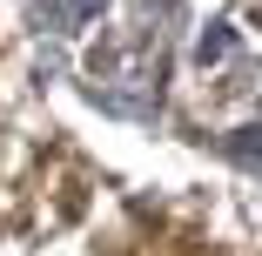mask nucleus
<instances>
[{
  "mask_svg": "<svg viewBox=\"0 0 262 256\" xmlns=\"http://www.w3.org/2000/svg\"><path fill=\"white\" fill-rule=\"evenodd\" d=\"M88 74H94L88 101H101L108 115H128V122H155L162 115V94H168V41L115 27L88 54Z\"/></svg>",
  "mask_w": 262,
  "mask_h": 256,
  "instance_id": "1",
  "label": "nucleus"
},
{
  "mask_svg": "<svg viewBox=\"0 0 262 256\" xmlns=\"http://www.w3.org/2000/svg\"><path fill=\"white\" fill-rule=\"evenodd\" d=\"M88 21H101V0H34V27L40 34H74Z\"/></svg>",
  "mask_w": 262,
  "mask_h": 256,
  "instance_id": "2",
  "label": "nucleus"
},
{
  "mask_svg": "<svg viewBox=\"0 0 262 256\" xmlns=\"http://www.w3.org/2000/svg\"><path fill=\"white\" fill-rule=\"evenodd\" d=\"M222 61H235V27L229 21H208L202 41H195V68L208 74V68H222Z\"/></svg>",
  "mask_w": 262,
  "mask_h": 256,
  "instance_id": "3",
  "label": "nucleus"
},
{
  "mask_svg": "<svg viewBox=\"0 0 262 256\" xmlns=\"http://www.w3.org/2000/svg\"><path fill=\"white\" fill-rule=\"evenodd\" d=\"M175 21H182V0H135V34H155V41H168L175 34Z\"/></svg>",
  "mask_w": 262,
  "mask_h": 256,
  "instance_id": "4",
  "label": "nucleus"
},
{
  "mask_svg": "<svg viewBox=\"0 0 262 256\" xmlns=\"http://www.w3.org/2000/svg\"><path fill=\"white\" fill-rule=\"evenodd\" d=\"M222 148H229L235 162H249V169H262V128H235V135H229Z\"/></svg>",
  "mask_w": 262,
  "mask_h": 256,
  "instance_id": "5",
  "label": "nucleus"
}]
</instances>
